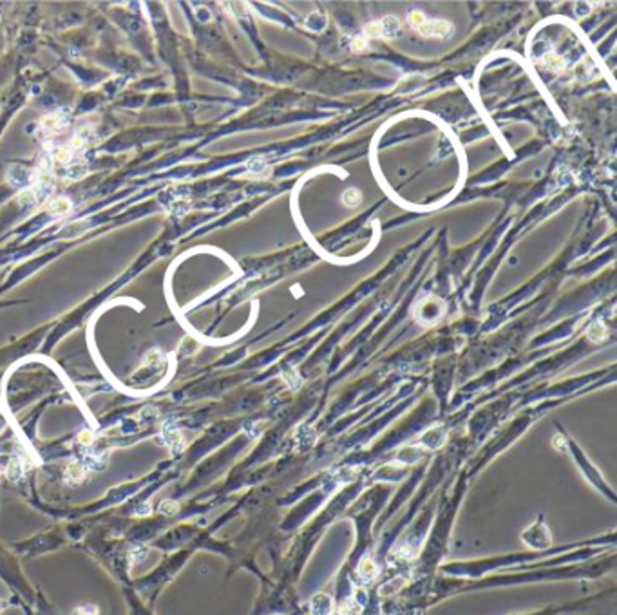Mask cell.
<instances>
[{
    "label": "cell",
    "mask_w": 617,
    "mask_h": 615,
    "mask_svg": "<svg viewBox=\"0 0 617 615\" xmlns=\"http://www.w3.org/2000/svg\"><path fill=\"white\" fill-rule=\"evenodd\" d=\"M351 47H353L355 51H364V49L367 47L366 38H364V36H358V38H355L353 42H351Z\"/></svg>",
    "instance_id": "5"
},
{
    "label": "cell",
    "mask_w": 617,
    "mask_h": 615,
    "mask_svg": "<svg viewBox=\"0 0 617 615\" xmlns=\"http://www.w3.org/2000/svg\"><path fill=\"white\" fill-rule=\"evenodd\" d=\"M344 203H346L348 207H357L358 203H360V194H358V190L348 188V190L344 192Z\"/></svg>",
    "instance_id": "3"
},
{
    "label": "cell",
    "mask_w": 617,
    "mask_h": 615,
    "mask_svg": "<svg viewBox=\"0 0 617 615\" xmlns=\"http://www.w3.org/2000/svg\"><path fill=\"white\" fill-rule=\"evenodd\" d=\"M545 64H547V67L549 69H554V71H557V69H561L563 67V62L559 58H557V56H554V55H549L545 58Z\"/></svg>",
    "instance_id": "4"
},
{
    "label": "cell",
    "mask_w": 617,
    "mask_h": 615,
    "mask_svg": "<svg viewBox=\"0 0 617 615\" xmlns=\"http://www.w3.org/2000/svg\"><path fill=\"white\" fill-rule=\"evenodd\" d=\"M82 469H80V465H76V463H72V465H69V469H67V476H71V478H82Z\"/></svg>",
    "instance_id": "6"
},
{
    "label": "cell",
    "mask_w": 617,
    "mask_h": 615,
    "mask_svg": "<svg viewBox=\"0 0 617 615\" xmlns=\"http://www.w3.org/2000/svg\"><path fill=\"white\" fill-rule=\"evenodd\" d=\"M398 33H400V24L397 22V18L389 16V18L371 22L369 26H366L364 38H394Z\"/></svg>",
    "instance_id": "2"
},
{
    "label": "cell",
    "mask_w": 617,
    "mask_h": 615,
    "mask_svg": "<svg viewBox=\"0 0 617 615\" xmlns=\"http://www.w3.org/2000/svg\"><path fill=\"white\" fill-rule=\"evenodd\" d=\"M411 28L416 33H420L422 36H431V38H447V36L453 35L454 28L446 22V20H429L426 15H422L420 11H411L409 16Z\"/></svg>",
    "instance_id": "1"
}]
</instances>
